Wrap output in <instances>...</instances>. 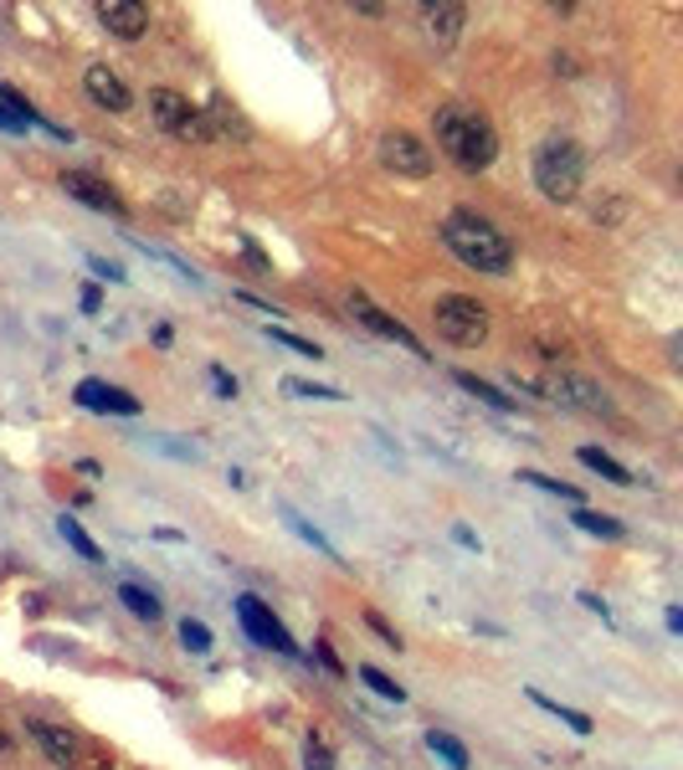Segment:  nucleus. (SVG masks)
Here are the masks:
<instances>
[{"label":"nucleus","mask_w":683,"mask_h":770,"mask_svg":"<svg viewBox=\"0 0 683 770\" xmlns=\"http://www.w3.org/2000/svg\"><path fill=\"white\" fill-rule=\"evenodd\" d=\"M427 750H432V756H443L447 770H468V750H463V740H453L447 730H432L427 734Z\"/></svg>","instance_id":"obj_18"},{"label":"nucleus","mask_w":683,"mask_h":770,"mask_svg":"<svg viewBox=\"0 0 683 770\" xmlns=\"http://www.w3.org/2000/svg\"><path fill=\"white\" fill-rule=\"evenodd\" d=\"M237 616H241V626H247V638L257 642V648H273V652H288V658H294V638H288V632H283V622L278 616H273L268 606H263V601L257 596H237Z\"/></svg>","instance_id":"obj_9"},{"label":"nucleus","mask_w":683,"mask_h":770,"mask_svg":"<svg viewBox=\"0 0 683 770\" xmlns=\"http://www.w3.org/2000/svg\"><path fill=\"white\" fill-rule=\"evenodd\" d=\"M432 124H437V149H443L457 170H488V165L498 160L494 124L483 119V113H473V108L443 103L432 113Z\"/></svg>","instance_id":"obj_1"},{"label":"nucleus","mask_w":683,"mask_h":770,"mask_svg":"<svg viewBox=\"0 0 683 770\" xmlns=\"http://www.w3.org/2000/svg\"><path fill=\"white\" fill-rule=\"evenodd\" d=\"M180 642H186L190 652H211V632H206L201 622H190V616L180 622Z\"/></svg>","instance_id":"obj_26"},{"label":"nucleus","mask_w":683,"mask_h":770,"mask_svg":"<svg viewBox=\"0 0 683 770\" xmlns=\"http://www.w3.org/2000/svg\"><path fill=\"white\" fill-rule=\"evenodd\" d=\"M529 704L550 709V714H555V719H565V724H571V730H576V734H591V719L581 714V709H565V704H555V699H545V693H540V689H529Z\"/></svg>","instance_id":"obj_21"},{"label":"nucleus","mask_w":683,"mask_h":770,"mask_svg":"<svg viewBox=\"0 0 683 770\" xmlns=\"http://www.w3.org/2000/svg\"><path fill=\"white\" fill-rule=\"evenodd\" d=\"M88 267H93L98 278H108V283H119V278H123L119 267H113V263H103V257H88Z\"/></svg>","instance_id":"obj_29"},{"label":"nucleus","mask_w":683,"mask_h":770,"mask_svg":"<svg viewBox=\"0 0 683 770\" xmlns=\"http://www.w3.org/2000/svg\"><path fill=\"white\" fill-rule=\"evenodd\" d=\"M432 319H437V334H443L447 345H457V349H478L483 339H488V308H483L478 298H463V293L437 298Z\"/></svg>","instance_id":"obj_5"},{"label":"nucleus","mask_w":683,"mask_h":770,"mask_svg":"<svg viewBox=\"0 0 683 770\" xmlns=\"http://www.w3.org/2000/svg\"><path fill=\"white\" fill-rule=\"evenodd\" d=\"M82 88H88V98H93L98 108H113V113H123V108L135 103V93L123 88V78L113 72V67H103V62H93L88 72H82Z\"/></svg>","instance_id":"obj_13"},{"label":"nucleus","mask_w":683,"mask_h":770,"mask_svg":"<svg viewBox=\"0 0 683 770\" xmlns=\"http://www.w3.org/2000/svg\"><path fill=\"white\" fill-rule=\"evenodd\" d=\"M365 622L376 626V632H380V638H386V642H390V648H402V638H396V632H390V626H386V622H380L376 611H370V616H365Z\"/></svg>","instance_id":"obj_32"},{"label":"nucleus","mask_w":683,"mask_h":770,"mask_svg":"<svg viewBox=\"0 0 683 770\" xmlns=\"http://www.w3.org/2000/svg\"><path fill=\"white\" fill-rule=\"evenodd\" d=\"M268 339L283 349H298V355H308V359H324V349L314 345V339H298V334H288V329H268Z\"/></svg>","instance_id":"obj_24"},{"label":"nucleus","mask_w":683,"mask_h":770,"mask_svg":"<svg viewBox=\"0 0 683 770\" xmlns=\"http://www.w3.org/2000/svg\"><path fill=\"white\" fill-rule=\"evenodd\" d=\"M319 663L329 668V673H345V663L335 658V648H329V642H319Z\"/></svg>","instance_id":"obj_30"},{"label":"nucleus","mask_w":683,"mask_h":770,"mask_svg":"<svg viewBox=\"0 0 683 770\" xmlns=\"http://www.w3.org/2000/svg\"><path fill=\"white\" fill-rule=\"evenodd\" d=\"M119 601H123V606H129V611H135V616H139V622H160V596H155V591H145V585H135V581H123L119 585Z\"/></svg>","instance_id":"obj_16"},{"label":"nucleus","mask_w":683,"mask_h":770,"mask_svg":"<svg viewBox=\"0 0 683 770\" xmlns=\"http://www.w3.org/2000/svg\"><path fill=\"white\" fill-rule=\"evenodd\" d=\"M211 381H216V391H221V396H227V401L237 396V381H231L227 371H211Z\"/></svg>","instance_id":"obj_31"},{"label":"nucleus","mask_w":683,"mask_h":770,"mask_svg":"<svg viewBox=\"0 0 683 770\" xmlns=\"http://www.w3.org/2000/svg\"><path fill=\"white\" fill-rule=\"evenodd\" d=\"M581 463H586V467H596V473H602L606 483H616V488H627V483H632V473H627V467L616 463V457H606L602 447H581Z\"/></svg>","instance_id":"obj_17"},{"label":"nucleus","mask_w":683,"mask_h":770,"mask_svg":"<svg viewBox=\"0 0 683 770\" xmlns=\"http://www.w3.org/2000/svg\"><path fill=\"white\" fill-rule=\"evenodd\" d=\"M62 190H68V196H78L82 206H93V211L123 216V200L113 196V186H103V180H98V175H88V170H62Z\"/></svg>","instance_id":"obj_12"},{"label":"nucleus","mask_w":683,"mask_h":770,"mask_svg":"<svg viewBox=\"0 0 683 770\" xmlns=\"http://www.w3.org/2000/svg\"><path fill=\"white\" fill-rule=\"evenodd\" d=\"M535 186L555 206H571L581 196V186H586V149L576 139H545L535 149Z\"/></svg>","instance_id":"obj_3"},{"label":"nucleus","mask_w":683,"mask_h":770,"mask_svg":"<svg viewBox=\"0 0 683 770\" xmlns=\"http://www.w3.org/2000/svg\"><path fill=\"white\" fill-rule=\"evenodd\" d=\"M98 304H103V298H98V288H82V308H88V314H98Z\"/></svg>","instance_id":"obj_33"},{"label":"nucleus","mask_w":683,"mask_h":770,"mask_svg":"<svg viewBox=\"0 0 683 770\" xmlns=\"http://www.w3.org/2000/svg\"><path fill=\"white\" fill-rule=\"evenodd\" d=\"M304 770H335V760H329V750H324L319 740L304 744Z\"/></svg>","instance_id":"obj_28"},{"label":"nucleus","mask_w":683,"mask_h":770,"mask_svg":"<svg viewBox=\"0 0 683 770\" xmlns=\"http://www.w3.org/2000/svg\"><path fill=\"white\" fill-rule=\"evenodd\" d=\"M78 401L88 412H119V416H139V401L119 385H103V381H82L78 385Z\"/></svg>","instance_id":"obj_15"},{"label":"nucleus","mask_w":683,"mask_h":770,"mask_svg":"<svg viewBox=\"0 0 683 770\" xmlns=\"http://www.w3.org/2000/svg\"><path fill=\"white\" fill-rule=\"evenodd\" d=\"M57 530H62V540H68V545L78 550L82 560H93V565H103V550H98L93 540H88V530H82L78 519H68V514H62V519H57Z\"/></svg>","instance_id":"obj_19"},{"label":"nucleus","mask_w":683,"mask_h":770,"mask_svg":"<svg viewBox=\"0 0 683 770\" xmlns=\"http://www.w3.org/2000/svg\"><path fill=\"white\" fill-rule=\"evenodd\" d=\"M360 678H365V683H370V689L380 693V699H396V704H402V699H406V689H402V683H390V678L380 673V668H360Z\"/></svg>","instance_id":"obj_25"},{"label":"nucleus","mask_w":683,"mask_h":770,"mask_svg":"<svg viewBox=\"0 0 683 770\" xmlns=\"http://www.w3.org/2000/svg\"><path fill=\"white\" fill-rule=\"evenodd\" d=\"M98 21H103V31H113L119 41H139L149 31V11L139 0H103V6H98Z\"/></svg>","instance_id":"obj_11"},{"label":"nucleus","mask_w":683,"mask_h":770,"mask_svg":"<svg viewBox=\"0 0 683 770\" xmlns=\"http://www.w3.org/2000/svg\"><path fill=\"white\" fill-rule=\"evenodd\" d=\"M422 27H427V37L437 41V47H457V37H463V27H468V6H453V0H443V6H422Z\"/></svg>","instance_id":"obj_14"},{"label":"nucleus","mask_w":683,"mask_h":770,"mask_svg":"<svg viewBox=\"0 0 683 770\" xmlns=\"http://www.w3.org/2000/svg\"><path fill=\"white\" fill-rule=\"evenodd\" d=\"M576 524L586 534H602V540H622V524L612 514H591V509H576Z\"/></svg>","instance_id":"obj_22"},{"label":"nucleus","mask_w":683,"mask_h":770,"mask_svg":"<svg viewBox=\"0 0 683 770\" xmlns=\"http://www.w3.org/2000/svg\"><path fill=\"white\" fill-rule=\"evenodd\" d=\"M443 241H447V253L457 257V263H468L473 273H509L514 267V247L509 237L498 231L488 216L478 211H453L443 221Z\"/></svg>","instance_id":"obj_2"},{"label":"nucleus","mask_w":683,"mask_h":770,"mask_svg":"<svg viewBox=\"0 0 683 770\" xmlns=\"http://www.w3.org/2000/svg\"><path fill=\"white\" fill-rule=\"evenodd\" d=\"M27 730H31V740H37L41 750L57 760V766H68V770H108V760L98 756L93 744H82L72 730H57V724H41V719H37V724H27Z\"/></svg>","instance_id":"obj_7"},{"label":"nucleus","mask_w":683,"mask_h":770,"mask_svg":"<svg viewBox=\"0 0 683 770\" xmlns=\"http://www.w3.org/2000/svg\"><path fill=\"white\" fill-rule=\"evenodd\" d=\"M149 113H155V124L160 129H170L175 139H211V124H206V113L190 98L170 93V88H155L149 93Z\"/></svg>","instance_id":"obj_6"},{"label":"nucleus","mask_w":683,"mask_h":770,"mask_svg":"<svg viewBox=\"0 0 683 770\" xmlns=\"http://www.w3.org/2000/svg\"><path fill=\"white\" fill-rule=\"evenodd\" d=\"M376 155H380V165L386 170H396V175H412V180H427L432 175V149L416 139V134H406V129H386L380 134V145H376Z\"/></svg>","instance_id":"obj_8"},{"label":"nucleus","mask_w":683,"mask_h":770,"mask_svg":"<svg viewBox=\"0 0 683 770\" xmlns=\"http://www.w3.org/2000/svg\"><path fill=\"white\" fill-rule=\"evenodd\" d=\"M283 391L288 396H304V401H345L335 385H308V381H283Z\"/></svg>","instance_id":"obj_23"},{"label":"nucleus","mask_w":683,"mask_h":770,"mask_svg":"<svg viewBox=\"0 0 683 770\" xmlns=\"http://www.w3.org/2000/svg\"><path fill=\"white\" fill-rule=\"evenodd\" d=\"M0 129H21V119H11V113L0 108Z\"/></svg>","instance_id":"obj_34"},{"label":"nucleus","mask_w":683,"mask_h":770,"mask_svg":"<svg viewBox=\"0 0 683 770\" xmlns=\"http://www.w3.org/2000/svg\"><path fill=\"white\" fill-rule=\"evenodd\" d=\"M11 750H16V744H11V740H6V734H0V760L11 756Z\"/></svg>","instance_id":"obj_35"},{"label":"nucleus","mask_w":683,"mask_h":770,"mask_svg":"<svg viewBox=\"0 0 683 770\" xmlns=\"http://www.w3.org/2000/svg\"><path fill=\"white\" fill-rule=\"evenodd\" d=\"M457 385H463V391H473L478 401H488V406H498V412H514V406H519V401H509L504 391H498V385L478 381V375H468V371H457Z\"/></svg>","instance_id":"obj_20"},{"label":"nucleus","mask_w":683,"mask_h":770,"mask_svg":"<svg viewBox=\"0 0 683 770\" xmlns=\"http://www.w3.org/2000/svg\"><path fill=\"white\" fill-rule=\"evenodd\" d=\"M349 314H355V324H365V329H370V334H380V339H396V345H406V349H412V355H422V339H416V334L406 329V324H396V319H390L386 308H376V304H370L365 293H349Z\"/></svg>","instance_id":"obj_10"},{"label":"nucleus","mask_w":683,"mask_h":770,"mask_svg":"<svg viewBox=\"0 0 683 770\" xmlns=\"http://www.w3.org/2000/svg\"><path fill=\"white\" fill-rule=\"evenodd\" d=\"M524 483H535V488H545V493H561V498H581V488H571V483H555V478H545V473H519Z\"/></svg>","instance_id":"obj_27"},{"label":"nucleus","mask_w":683,"mask_h":770,"mask_svg":"<svg viewBox=\"0 0 683 770\" xmlns=\"http://www.w3.org/2000/svg\"><path fill=\"white\" fill-rule=\"evenodd\" d=\"M514 381H519V375H514ZM519 385L535 391V396H545V401H555V406H565V412L612 416V401H606L602 385L581 381V375H571V371H550V375H540V381H519Z\"/></svg>","instance_id":"obj_4"}]
</instances>
